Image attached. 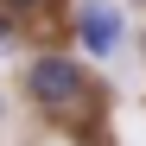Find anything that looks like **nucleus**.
Listing matches in <instances>:
<instances>
[{"label": "nucleus", "mask_w": 146, "mask_h": 146, "mask_svg": "<svg viewBox=\"0 0 146 146\" xmlns=\"http://www.w3.org/2000/svg\"><path fill=\"white\" fill-rule=\"evenodd\" d=\"M26 83H32V95H38V102L51 108V114H64V121L89 108V76H83L70 57H38Z\"/></svg>", "instance_id": "nucleus-1"}, {"label": "nucleus", "mask_w": 146, "mask_h": 146, "mask_svg": "<svg viewBox=\"0 0 146 146\" xmlns=\"http://www.w3.org/2000/svg\"><path fill=\"white\" fill-rule=\"evenodd\" d=\"M76 32H83L89 51L102 57V51H114V44H121V13H114V7H102V0H89L83 19H76Z\"/></svg>", "instance_id": "nucleus-2"}, {"label": "nucleus", "mask_w": 146, "mask_h": 146, "mask_svg": "<svg viewBox=\"0 0 146 146\" xmlns=\"http://www.w3.org/2000/svg\"><path fill=\"white\" fill-rule=\"evenodd\" d=\"M7 7H13V13H38L44 0H7Z\"/></svg>", "instance_id": "nucleus-3"}, {"label": "nucleus", "mask_w": 146, "mask_h": 146, "mask_svg": "<svg viewBox=\"0 0 146 146\" xmlns=\"http://www.w3.org/2000/svg\"><path fill=\"white\" fill-rule=\"evenodd\" d=\"M7 32H13V26H7V19H0V38H7Z\"/></svg>", "instance_id": "nucleus-4"}]
</instances>
